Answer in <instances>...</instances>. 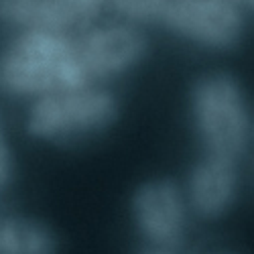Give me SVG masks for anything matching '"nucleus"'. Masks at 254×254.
Segmentation results:
<instances>
[{"label":"nucleus","instance_id":"7","mask_svg":"<svg viewBox=\"0 0 254 254\" xmlns=\"http://www.w3.org/2000/svg\"><path fill=\"white\" fill-rule=\"evenodd\" d=\"M236 193L234 161L207 155L191 173L189 195L201 216L214 218L230 207Z\"/></svg>","mask_w":254,"mask_h":254},{"label":"nucleus","instance_id":"1","mask_svg":"<svg viewBox=\"0 0 254 254\" xmlns=\"http://www.w3.org/2000/svg\"><path fill=\"white\" fill-rule=\"evenodd\" d=\"M90 73L61 33L29 29L0 57V88L12 96H47L88 88Z\"/></svg>","mask_w":254,"mask_h":254},{"label":"nucleus","instance_id":"3","mask_svg":"<svg viewBox=\"0 0 254 254\" xmlns=\"http://www.w3.org/2000/svg\"><path fill=\"white\" fill-rule=\"evenodd\" d=\"M116 118V102L110 94L81 88L41 96L29 116L35 136L63 140L106 128Z\"/></svg>","mask_w":254,"mask_h":254},{"label":"nucleus","instance_id":"13","mask_svg":"<svg viewBox=\"0 0 254 254\" xmlns=\"http://www.w3.org/2000/svg\"><path fill=\"white\" fill-rule=\"evenodd\" d=\"M226 2H230V4H234V2H250V0H226Z\"/></svg>","mask_w":254,"mask_h":254},{"label":"nucleus","instance_id":"6","mask_svg":"<svg viewBox=\"0 0 254 254\" xmlns=\"http://www.w3.org/2000/svg\"><path fill=\"white\" fill-rule=\"evenodd\" d=\"M134 216L144 236L161 246H173L183 232V203L175 185L151 181L134 195Z\"/></svg>","mask_w":254,"mask_h":254},{"label":"nucleus","instance_id":"5","mask_svg":"<svg viewBox=\"0 0 254 254\" xmlns=\"http://www.w3.org/2000/svg\"><path fill=\"white\" fill-rule=\"evenodd\" d=\"M77 49L90 77H106L138 63L146 51V41L130 27H110L83 37Z\"/></svg>","mask_w":254,"mask_h":254},{"label":"nucleus","instance_id":"12","mask_svg":"<svg viewBox=\"0 0 254 254\" xmlns=\"http://www.w3.org/2000/svg\"><path fill=\"white\" fill-rule=\"evenodd\" d=\"M10 177V155L2 140V132H0V185Z\"/></svg>","mask_w":254,"mask_h":254},{"label":"nucleus","instance_id":"11","mask_svg":"<svg viewBox=\"0 0 254 254\" xmlns=\"http://www.w3.org/2000/svg\"><path fill=\"white\" fill-rule=\"evenodd\" d=\"M61 2L67 6V10L75 16L77 23L83 18H92L102 6V0H61Z\"/></svg>","mask_w":254,"mask_h":254},{"label":"nucleus","instance_id":"9","mask_svg":"<svg viewBox=\"0 0 254 254\" xmlns=\"http://www.w3.org/2000/svg\"><path fill=\"white\" fill-rule=\"evenodd\" d=\"M0 254H57L51 230L31 220L0 224Z\"/></svg>","mask_w":254,"mask_h":254},{"label":"nucleus","instance_id":"14","mask_svg":"<svg viewBox=\"0 0 254 254\" xmlns=\"http://www.w3.org/2000/svg\"><path fill=\"white\" fill-rule=\"evenodd\" d=\"M250 2H252V4H254V0H250Z\"/></svg>","mask_w":254,"mask_h":254},{"label":"nucleus","instance_id":"4","mask_svg":"<svg viewBox=\"0 0 254 254\" xmlns=\"http://www.w3.org/2000/svg\"><path fill=\"white\" fill-rule=\"evenodd\" d=\"M163 20L179 35L218 49L236 45L242 35V18L226 0H167Z\"/></svg>","mask_w":254,"mask_h":254},{"label":"nucleus","instance_id":"8","mask_svg":"<svg viewBox=\"0 0 254 254\" xmlns=\"http://www.w3.org/2000/svg\"><path fill=\"white\" fill-rule=\"evenodd\" d=\"M0 20L51 33H63L77 23L61 0H0Z\"/></svg>","mask_w":254,"mask_h":254},{"label":"nucleus","instance_id":"10","mask_svg":"<svg viewBox=\"0 0 254 254\" xmlns=\"http://www.w3.org/2000/svg\"><path fill=\"white\" fill-rule=\"evenodd\" d=\"M110 2L120 14L132 20H144V23L163 20L167 6V0H110Z\"/></svg>","mask_w":254,"mask_h":254},{"label":"nucleus","instance_id":"2","mask_svg":"<svg viewBox=\"0 0 254 254\" xmlns=\"http://www.w3.org/2000/svg\"><path fill=\"white\" fill-rule=\"evenodd\" d=\"M193 114L207 155L236 161L246 142V110L240 88L226 73L197 81Z\"/></svg>","mask_w":254,"mask_h":254}]
</instances>
